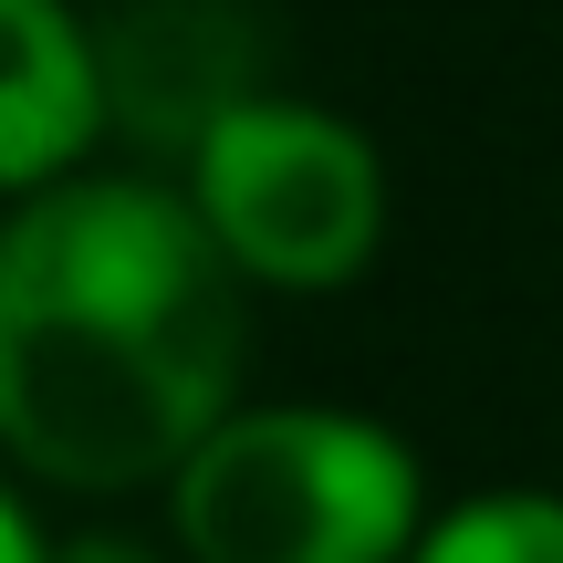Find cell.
<instances>
[{
    "instance_id": "obj_1",
    "label": "cell",
    "mask_w": 563,
    "mask_h": 563,
    "mask_svg": "<svg viewBox=\"0 0 563 563\" xmlns=\"http://www.w3.org/2000/svg\"><path fill=\"white\" fill-rule=\"evenodd\" d=\"M230 365L220 241L157 188H63L0 230V439L32 470L84 490L188 470Z\"/></svg>"
},
{
    "instance_id": "obj_2",
    "label": "cell",
    "mask_w": 563,
    "mask_h": 563,
    "mask_svg": "<svg viewBox=\"0 0 563 563\" xmlns=\"http://www.w3.org/2000/svg\"><path fill=\"white\" fill-rule=\"evenodd\" d=\"M407 511V449L313 407L230 418L178 470V532L199 563H386Z\"/></svg>"
},
{
    "instance_id": "obj_3",
    "label": "cell",
    "mask_w": 563,
    "mask_h": 563,
    "mask_svg": "<svg viewBox=\"0 0 563 563\" xmlns=\"http://www.w3.org/2000/svg\"><path fill=\"white\" fill-rule=\"evenodd\" d=\"M376 157L355 125L302 104H241L199 146V220L209 241L262 282H344L376 251Z\"/></svg>"
},
{
    "instance_id": "obj_4",
    "label": "cell",
    "mask_w": 563,
    "mask_h": 563,
    "mask_svg": "<svg viewBox=\"0 0 563 563\" xmlns=\"http://www.w3.org/2000/svg\"><path fill=\"white\" fill-rule=\"evenodd\" d=\"M104 104L146 146H209L241 104H262V21L241 0H125L95 42Z\"/></svg>"
},
{
    "instance_id": "obj_5",
    "label": "cell",
    "mask_w": 563,
    "mask_h": 563,
    "mask_svg": "<svg viewBox=\"0 0 563 563\" xmlns=\"http://www.w3.org/2000/svg\"><path fill=\"white\" fill-rule=\"evenodd\" d=\"M104 63L63 0H0V188H32L95 136Z\"/></svg>"
},
{
    "instance_id": "obj_6",
    "label": "cell",
    "mask_w": 563,
    "mask_h": 563,
    "mask_svg": "<svg viewBox=\"0 0 563 563\" xmlns=\"http://www.w3.org/2000/svg\"><path fill=\"white\" fill-rule=\"evenodd\" d=\"M418 563H563V501H481Z\"/></svg>"
},
{
    "instance_id": "obj_7",
    "label": "cell",
    "mask_w": 563,
    "mask_h": 563,
    "mask_svg": "<svg viewBox=\"0 0 563 563\" xmlns=\"http://www.w3.org/2000/svg\"><path fill=\"white\" fill-rule=\"evenodd\" d=\"M0 563H42V553H32V532H21V511H11V501H0Z\"/></svg>"
},
{
    "instance_id": "obj_8",
    "label": "cell",
    "mask_w": 563,
    "mask_h": 563,
    "mask_svg": "<svg viewBox=\"0 0 563 563\" xmlns=\"http://www.w3.org/2000/svg\"><path fill=\"white\" fill-rule=\"evenodd\" d=\"M74 563H115V543H84V553H74Z\"/></svg>"
}]
</instances>
